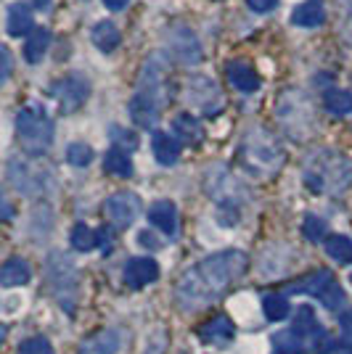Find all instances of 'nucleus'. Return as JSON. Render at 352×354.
<instances>
[{
  "label": "nucleus",
  "mask_w": 352,
  "mask_h": 354,
  "mask_svg": "<svg viewBox=\"0 0 352 354\" xmlns=\"http://www.w3.org/2000/svg\"><path fill=\"white\" fill-rule=\"evenodd\" d=\"M249 267L244 251H220L202 259L177 281V304L186 312H199L215 304Z\"/></svg>",
  "instance_id": "nucleus-1"
},
{
  "label": "nucleus",
  "mask_w": 352,
  "mask_h": 354,
  "mask_svg": "<svg viewBox=\"0 0 352 354\" xmlns=\"http://www.w3.org/2000/svg\"><path fill=\"white\" fill-rule=\"evenodd\" d=\"M305 183L313 193H342L352 183V164L337 151H318L305 167Z\"/></svg>",
  "instance_id": "nucleus-2"
},
{
  "label": "nucleus",
  "mask_w": 352,
  "mask_h": 354,
  "mask_svg": "<svg viewBox=\"0 0 352 354\" xmlns=\"http://www.w3.org/2000/svg\"><path fill=\"white\" fill-rule=\"evenodd\" d=\"M238 153H241L244 167L252 175L260 177H270L273 172H279L283 164V148H281L279 138L267 127H252L249 133L244 135Z\"/></svg>",
  "instance_id": "nucleus-3"
},
{
  "label": "nucleus",
  "mask_w": 352,
  "mask_h": 354,
  "mask_svg": "<svg viewBox=\"0 0 352 354\" xmlns=\"http://www.w3.org/2000/svg\"><path fill=\"white\" fill-rule=\"evenodd\" d=\"M16 140L30 156H43L53 143V122L40 106H24L16 114Z\"/></svg>",
  "instance_id": "nucleus-4"
},
{
  "label": "nucleus",
  "mask_w": 352,
  "mask_h": 354,
  "mask_svg": "<svg viewBox=\"0 0 352 354\" xmlns=\"http://www.w3.org/2000/svg\"><path fill=\"white\" fill-rule=\"evenodd\" d=\"M276 117H279L281 127L289 133L292 130V122L297 119V130H299V140L308 138V133L313 130V109L310 101L299 93V90H286L281 95V101L276 104Z\"/></svg>",
  "instance_id": "nucleus-5"
},
{
  "label": "nucleus",
  "mask_w": 352,
  "mask_h": 354,
  "mask_svg": "<svg viewBox=\"0 0 352 354\" xmlns=\"http://www.w3.org/2000/svg\"><path fill=\"white\" fill-rule=\"evenodd\" d=\"M51 95H53V101L59 104V109L64 114H74V111H80V109L85 106V101H88L90 85L85 77L69 74V77L59 80V82L51 88Z\"/></svg>",
  "instance_id": "nucleus-6"
},
{
  "label": "nucleus",
  "mask_w": 352,
  "mask_h": 354,
  "mask_svg": "<svg viewBox=\"0 0 352 354\" xmlns=\"http://www.w3.org/2000/svg\"><path fill=\"white\" fill-rule=\"evenodd\" d=\"M188 101H191L193 109L204 111L206 117H218V111L222 106L220 90L206 77H191L188 80Z\"/></svg>",
  "instance_id": "nucleus-7"
},
{
  "label": "nucleus",
  "mask_w": 352,
  "mask_h": 354,
  "mask_svg": "<svg viewBox=\"0 0 352 354\" xmlns=\"http://www.w3.org/2000/svg\"><path fill=\"white\" fill-rule=\"evenodd\" d=\"M138 212H141V201H138L135 193H125V191L114 193L103 204V214H106V220L112 222L114 227H127V225H132L135 217H138Z\"/></svg>",
  "instance_id": "nucleus-8"
},
{
  "label": "nucleus",
  "mask_w": 352,
  "mask_h": 354,
  "mask_svg": "<svg viewBox=\"0 0 352 354\" xmlns=\"http://www.w3.org/2000/svg\"><path fill=\"white\" fill-rule=\"evenodd\" d=\"M167 40H170V53L177 56L180 61H186V64L202 61V48H199L191 30H186V27L177 30V27H173V30L167 32Z\"/></svg>",
  "instance_id": "nucleus-9"
},
{
  "label": "nucleus",
  "mask_w": 352,
  "mask_h": 354,
  "mask_svg": "<svg viewBox=\"0 0 352 354\" xmlns=\"http://www.w3.org/2000/svg\"><path fill=\"white\" fill-rule=\"evenodd\" d=\"M159 278V265L148 257H135L125 265V283L130 288H143Z\"/></svg>",
  "instance_id": "nucleus-10"
},
{
  "label": "nucleus",
  "mask_w": 352,
  "mask_h": 354,
  "mask_svg": "<svg viewBox=\"0 0 352 354\" xmlns=\"http://www.w3.org/2000/svg\"><path fill=\"white\" fill-rule=\"evenodd\" d=\"M225 72H228V82L236 90H241V93H254V90L260 88V82H263L260 74L254 72V66L247 64V61H231L225 66Z\"/></svg>",
  "instance_id": "nucleus-11"
},
{
  "label": "nucleus",
  "mask_w": 352,
  "mask_h": 354,
  "mask_svg": "<svg viewBox=\"0 0 352 354\" xmlns=\"http://www.w3.org/2000/svg\"><path fill=\"white\" fill-rule=\"evenodd\" d=\"M6 30H8V35H11V37L32 35V32L37 30V27H35V16H32L30 6H24V3H14V6H8Z\"/></svg>",
  "instance_id": "nucleus-12"
},
{
  "label": "nucleus",
  "mask_w": 352,
  "mask_h": 354,
  "mask_svg": "<svg viewBox=\"0 0 352 354\" xmlns=\"http://www.w3.org/2000/svg\"><path fill=\"white\" fill-rule=\"evenodd\" d=\"M159 114H161V104L151 101V98L141 95V93H135V95H132L130 117H132V122H135L138 127H143V130L154 127V124H157V119H159Z\"/></svg>",
  "instance_id": "nucleus-13"
},
{
  "label": "nucleus",
  "mask_w": 352,
  "mask_h": 354,
  "mask_svg": "<svg viewBox=\"0 0 352 354\" xmlns=\"http://www.w3.org/2000/svg\"><path fill=\"white\" fill-rule=\"evenodd\" d=\"M151 148H154L157 162L164 164V167H173L180 159V143H177L175 135L157 130V133L151 135Z\"/></svg>",
  "instance_id": "nucleus-14"
},
{
  "label": "nucleus",
  "mask_w": 352,
  "mask_h": 354,
  "mask_svg": "<svg viewBox=\"0 0 352 354\" xmlns=\"http://www.w3.org/2000/svg\"><path fill=\"white\" fill-rule=\"evenodd\" d=\"M148 220L154 227H159L161 233L167 236H175L177 233V209L173 201H157L148 209Z\"/></svg>",
  "instance_id": "nucleus-15"
},
{
  "label": "nucleus",
  "mask_w": 352,
  "mask_h": 354,
  "mask_svg": "<svg viewBox=\"0 0 352 354\" xmlns=\"http://www.w3.org/2000/svg\"><path fill=\"white\" fill-rule=\"evenodd\" d=\"M334 286V275L328 270H318V272H310L305 278H299L297 283L289 286L292 294H313V296H323V291Z\"/></svg>",
  "instance_id": "nucleus-16"
},
{
  "label": "nucleus",
  "mask_w": 352,
  "mask_h": 354,
  "mask_svg": "<svg viewBox=\"0 0 352 354\" xmlns=\"http://www.w3.org/2000/svg\"><path fill=\"white\" fill-rule=\"evenodd\" d=\"M323 21H326V8L321 0H305L292 14V24L297 27H321Z\"/></svg>",
  "instance_id": "nucleus-17"
},
{
  "label": "nucleus",
  "mask_w": 352,
  "mask_h": 354,
  "mask_svg": "<svg viewBox=\"0 0 352 354\" xmlns=\"http://www.w3.org/2000/svg\"><path fill=\"white\" fill-rule=\"evenodd\" d=\"M199 339L206 341V344H222V341L234 339V323L225 317V315H218L212 320H206L202 328H199Z\"/></svg>",
  "instance_id": "nucleus-18"
},
{
  "label": "nucleus",
  "mask_w": 352,
  "mask_h": 354,
  "mask_svg": "<svg viewBox=\"0 0 352 354\" xmlns=\"http://www.w3.org/2000/svg\"><path fill=\"white\" fill-rule=\"evenodd\" d=\"M30 265H27V259H21V257H11L6 265L0 267V283L6 286V288H14V286H24V283L30 281Z\"/></svg>",
  "instance_id": "nucleus-19"
},
{
  "label": "nucleus",
  "mask_w": 352,
  "mask_h": 354,
  "mask_svg": "<svg viewBox=\"0 0 352 354\" xmlns=\"http://www.w3.org/2000/svg\"><path fill=\"white\" fill-rule=\"evenodd\" d=\"M119 346V336L114 330H98L80 344V354H114Z\"/></svg>",
  "instance_id": "nucleus-20"
},
{
  "label": "nucleus",
  "mask_w": 352,
  "mask_h": 354,
  "mask_svg": "<svg viewBox=\"0 0 352 354\" xmlns=\"http://www.w3.org/2000/svg\"><path fill=\"white\" fill-rule=\"evenodd\" d=\"M173 133H175L180 140H186L188 146L202 143V138H204V130H202L199 119L193 117V114H177V117L173 119Z\"/></svg>",
  "instance_id": "nucleus-21"
},
{
  "label": "nucleus",
  "mask_w": 352,
  "mask_h": 354,
  "mask_svg": "<svg viewBox=\"0 0 352 354\" xmlns=\"http://www.w3.org/2000/svg\"><path fill=\"white\" fill-rule=\"evenodd\" d=\"M323 106H326V111L334 114V117H350L352 114V93H347V90H337V88L326 90Z\"/></svg>",
  "instance_id": "nucleus-22"
},
{
  "label": "nucleus",
  "mask_w": 352,
  "mask_h": 354,
  "mask_svg": "<svg viewBox=\"0 0 352 354\" xmlns=\"http://www.w3.org/2000/svg\"><path fill=\"white\" fill-rule=\"evenodd\" d=\"M48 45H51V30H45V27H37V30H35L30 37H27V45H24V59L30 61V64H37V61H43L45 50H48Z\"/></svg>",
  "instance_id": "nucleus-23"
},
{
  "label": "nucleus",
  "mask_w": 352,
  "mask_h": 354,
  "mask_svg": "<svg viewBox=\"0 0 352 354\" xmlns=\"http://www.w3.org/2000/svg\"><path fill=\"white\" fill-rule=\"evenodd\" d=\"M93 43H96V48H101L103 53H109L122 43V37H119V30L112 21H98L96 30H93Z\"/></svg>",
  "instance_id": "nucleus-24"
},
{
  "label": "nucleus",
  "mask_w": 352,
  "mask_h": 354,
  "mask_svg": "<svg viewBox=\"0 0 352 354\" xmlns=\"http://www.w3.org/2000/svg\"><path fill=\"white\" fill-rule=\"evenodd\" d=\"M326 254L339 262V265H350L352 262V238L347 236H331L326 238Z\"/></svg>",
  "instance_id": "nucleus-25"
},
{
  "label": "nucleus",
  "mask_w": 352,
  "mask_h": 354,
  "mask_svg": "<svg viewBox=\"0 0 352 354\" xmlns=\"http://www.w3.org/2000/svg\"><path fill=\"white\" fill-rule=\"evenodd\" d=\"M103 169L112 172V175H117V177H130L132 162H130V156H127V151L112 148V151L106 153V159H103Z\"/></svg>",
  "instance_id": "nucleus-26"
},
{
  "label": "nucleus",
  "mask_w": 352,
  "mask_h": 354,
  "mask_svg": "<svg viewBox=\"0 0 352 354\" xmlns=\"http://www.w3.org/2000/svg\"><path fill=\"white\" fill-rule=\"evenodd\" d=\"M305 344L302 336L297 330H281L279 336L273 339V354H302Z\"/></svg>",
  "instance_id": "nucleus-27"
},
{
  "label": "nucleus",
  "mask_w": 352,
  "mask_h": 354,
  "mask_svg": "<svg viewBox=\"0 0 352 354\" xmlns=\"http://www.w3.org/2000/svg\"><path fill=\"white\" fill-rule=\"evenodd\" d=\"M299 336H315L321 330V325L315 320V312L313 307H297V317H294V328Z\"/></svg>",
  "instance_id": "nucleus-28"
},
{
  "label": "nucleus",
  "mask_w": 352,
  "mask_h": 354,
  "mask_svg": "<svg viewBox=\"0 0 352 354\" xmlns=\"http://www.w3.org/2000/svg\"><path fill=\"white\" fill-rule=\"evenodd\" d=\"M263 310H265V317H267V320L279 323V320H283V317L289 315V301H286L281 294H267L263 299Z\"/></svg>",
  "instance_id": "nucleus-29"
},
{
  "label": "nucleus",
  "mask_w": 352,
  "mask_h": 354,
  "mask_svg": "<svg viewBox=\"0 0 352 354\" xmlns=\"http://www.w3.org/2000/svg\"><path fill=\"white\" fill-rule=\"evenodd\" d=\"M96 243H98V236L90 230L88 225H82V222H80V225H74V230H72V246L74 249L90 251Z\"/></svg>",
  "instance_id": "nucleus-30"
},
{
  "label": "nucleus",
  "mask_w": 352,
  "mask_h": 354,
  "mask_svg": "<svg viewBox=\"0 0 352 354\" xmlns=\"http://www.w3.org/2000/svg\"><path fill=\"white\" fill-rule=\"evenodd\" d=\"M302 233H305V238H308L310 243H318V241H323L326 233H328V225H326V220H321V217L308 214V217H305V225H302Z\"/></svg>",
  "instance_id": "nucleus-31"
},
{
  "label": "nucleus",
  "mask_w": 352,
  "mask_h": 354,
  "mask_svg": "<svg viewBox=\"0 0 352 354\" xmlns=\"http://www.w3.org/2000/svg\"><path fill=\"white\" fill-rule=\"evenodd\" d=\"M67 162L74 164V167H88L93 162V148L85 146V143H72L67 148Z\"/></svg>",
  "instance_id": "nucleus-32"
},
{
  "label": "nucleus",
  "mask_w": 352,
  "mask_h": 354,
  "mask_svg": "<svg viewBox=\"0 0 352 354\" xmlns=\"http://www.w3.org/2000/svg\"><path fill=\"white\" fill-rule=\"evenodd\" d=\"M339 6V32L352 40V0H337Z\"/></svg>",
  "instance_id": "nucleus-33"
},
{
  "label": "nucleus",
  "mask_w": 352,
  "mask_h": 354,
  "mask_svg": "<svg viewBox=\"0 0 352 354\" xmlns=\"http://www.w3.org/2000/svg\"><path fill=\"white\" fill-rule=\"evenodd\" d=\"M19 354H53V346L40 336H35V339H27L19 346Z\"/></svg>",
  "instance_id": "nucleus-34"
},
{
  "label": "nucleus",
  "mask_w": 352,
  "mask_h": 354,
  "mask_svg": "<svg viewBox=\"0 0 352 354\" xmlns=\"http://www.w3.org/2000/svg\"><path fill=\"white\" fill-rule=\"evenodd\" d=\"M112 140L117 143L119 151H135L138 148V138L132 133H127V130H122V127H112Z\"/></svg>",
  "instance_id": "nucleus-35"
},
{
  "label": "nucleus",
  "mask_w": 352,
  "mask_h": 354,
  "mask_svg": "<svg viewBox=\"0 0 352 354\" xmlns=\"http://www.w3.org/2000/svg\"><path fill=\"white\" fill-rule=\"evenodd\" d=\"M321 301L326 304V307H328V310H339V304L344 301V291H342L337 283H334V286H328V288L323 291Z\"/></svg>",
  "instance_id": "nucleus-36"
},
{
  "label": "nucleus",
  "mask_w": 352,
  "mask_h": 354,
  "mask_svg": "<svg viewBox=\"0 0 352 354\" xmlns=\"http://www.w3.org/2000/svg\"><path fill=\"white\" fill-rule=\"evenodd\" d=\"M313 339H315V352L318 354H328L331 349H334V341L326 336V330H323V328L313 336Z\"/></svg>",
  "instance_id": "nucleus-37"
},
{
  "label": "nucleus",
  "mask_w": 352,
  "mask_h": 354,
  "mask_svg": "<svg viewBox=\"0 0 352 354\" xmlns=\"http://www.w3.org/2000/svg\"><path fill=\"white\" fill-rule=\"evenodd\" d=\"M247 3H249L252 11H257V14H267V11L276 8V0H247Z\"/></svg>",
  "instance_id": "nucleus-38"
},
{
  "label": "nucleus",
  "mask_w": 352,
  "mask_h": 354,
  "mask_svg": "<svg viewBox=\"0 0 352 354\" xmlns=\"http://www.w3.org/2000/svg\"><path fill=\"white\" fill-rule=\"evenodd\" d=\"M339 325H342V333L344 339H352V310H347L342 317H339Z\"/></svg>",
  "instance_id": "nucleus-39"
},
{
  "label": "nucleus",
  "mask_w": 352,
  "mask_h": 354,
  "mask_svg": "<svg viewBox=\"0 0 352 354\" xmlns=\"http://www.w3.org/2000/svg\"><path fill=\"white\" fill-rule=\"evenodd\" d=\"M0 59H3V74H0V80L6 82L8 74H11V53H8V48H0Z\"/></svg>",
  "instance_id": "nucleus-40"
},
{
  "label": "nucleus",
  "mask_w": 352,
  "mask_h": 354,
  "mask_svg": "<svg viewBox=\"0 0 352 354\" xmlns=\"http://www.w3.org/2000/svg\"><path fill=\"white\" fill-rule=\"evenodd\" d=\"M138 241H141L146 249H159V241H157V236H154V233H148V230H143V233L138 236Z\"/></svg>",
  "instance_id": "nucleus-41"
},
{
  "label": "nucleus",
  "mask_w": 352,
  "mask_h": 354,
  "mask_svg": "<svg viewBox=\"0 0 352 354\" xmlns=\"http://www.w3.org/2000/svg\"><path fill=\"white\" fill-rule=\"evenodd\" d=\"M96 236H98V243H101L103 254H106V251L112 249V233H109V230H106V227H101V230H98V233H96Z\"/></svg>",
  "instance_id": "nucleus-42"
},
{
  "label": "nucleus",
  "mask_w": 352,
  "mask_h": 354,
  "mask_svg": "<svg viewBox=\"0 0 352 354\" xmlns=\"http://www.w3.org/2000/svg\"><path fill=\"white\" fill-rule=\"evenodd\" d=\"M103 6L112 8V11H122V8L127 6V0H103Z\"/></svg>",
  "instance_id": "nucleus-43"
},
{
  "label": "nucleus",
  "mask_w": 352,
  "mask_h": 354,
  "mask_svg": "<svg viewBox=\"0 0 352 354\" xmlns=\"http://www.w3.org/2000/svg\"><path fill=\"white\" fill-rule=\"evenodd\" d=\"M347 354H352V349H350V352H347Z\"/></svg>",
  "instance_id": "nucleus-44"
},
{
  "label": "nucleus",
  "mask_w": 352,
  "mask_h": 354,
  "mask_svg": "<svg viewBox=\"0 0 352 354\" xmlns=\"http://www.w3.org/2000/svg\"><path fill=\"white\" fill-rule=\"evenodd\" d=\"M350 281H352V275H350Z\"/></svg>",
  "instance_id": "nucleus-45"
}]
</instances>
